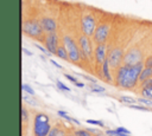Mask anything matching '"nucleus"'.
<instances>
[{
  "label": "nucleus",
  "mask_w": 152,
  "mask_h": 136,
  "mask_svg": "<svg viewBox=\"0 0 152 136\" xmlns=\"http://www.w3.org/2000/svg\"><path fill=\"white\" fill-rule=\"evenodd\" d=\"M142 61L135 65H121L116 70L115 83L118 86L124 89H132L139 80L140 73L142 71Z\"/></svg>",
  "instance_id": "nucleus-1"
},
{
  "label": "nucleus",
  "mask_w": 152,
  "mask_h": 136,
  "mask_svg": "<svg viewBox=\"0 0 152 136\" xmlns=\"http://www.w3.org/2000/svg\"><path fill=\"white\" fill-rule=\"evenodd\" d=\"M51 129L52 128L50 125V119H49L48 115H45L43 112H38L34 116V121H33L34 136H48Z\"/></svg>",
  "instance_id": "nucleus-2"
},
{
  "label": "nucleus",
  "mask_w": 152,
  "mask_h": 136,
  "mask_svg": "<svg viewBox=\"0 0 152 136\" xmlns=\"http://www.w3.org/2000/svg\"><path fill=\"white\" fill-rule=\"evenodd\" d=\"M63 44H64V47L66 48L68 51V54H69V60L72 61V63H77L80 59H81V50H80V46L76 44V41L68 34L63 35Z\"/></svg>",
  "instance_id": "nucleus-3"
},
{
  "label": "nucleus",
  "mask_w": 152,
  "mask_h": 136,
  "mask_svg": "<svg viewBox=\"0 0 152 136\" xmlns=\"http://www.w3.org/2000/svg\"><path fill=\"white\" fill-rule=\"evenodd\" d=\"M23 32L33 38H40L43 35V27L37 20H26L23 22Z\"/></svg>",
  "instance_id": "nucleus-4"
},
{
  "label": "nucleus",
  "mask_w": 152,
  "mask_h": 136,
  "mask_svg": "<svg viewBox=\"0 0 152 136\" xmlns=\"http://www.w3.org/2000/svg\"><path fill=\"white\" fill-rule=\"evenodd\" d=\"M81 28H82L83 34H86L87 37L94 35L96 28H95V19L91 14L83 15L82 21H81Z\"/></svg>",
  "instance_id": "nucleus-5"
},
{
  "label": "nucleus",
  "mask_w": 152,
  "mask_h": 136,
  "mask_svg": "<svg viewBox=\"0 0 152 136\" xmlns=\"http://www.w3.org/2000/svg\"><path fill=\"white\" fill-rule=\"evenodd\" d=\"M78 46H80V50H81L82 56L84 58H87V59H90L91 56H93V47H91V43L89 40V37H87L86 34L80 35Z\"/></svg>",
  "instance_id": "nucleus-6"
},
{
  "label": "nucleus",
  "mask_w": 152,
  "mask_h": 136,
  "mask_svg": "<svg viewBox=\"0 0 152 136\" xmlns=\"http://www.w3.org/2000/svg\"><path fill=\"white\" fill-rule=\"evenodd\" d=\"M107 59L110 67H119L120 63L124 60V51L120 47H115L109 52Z\"/></svg>",
  "instance_id": "nucleus-7"
},
{
  "label": "nucleus",
  "mask_w": 152,
  "mask_h": 136,
  "mask_svg": "<svg viewBox=\"0 0 152 136\" xmlns=\"http://www.w3.org/2000/svg\"><path fill=\"white\" fill-rule=\"evenodd\" d=\"M124 63L126 65H135V64L141 63V52L138 48L129 50L124 56Z\"/></svg>",
  "instance_id": "nucleus-8"
},
{
  "label": "nucleus",
  "mask_w": 152,
  "mask_h": 136,
  "mask_svg": "<svg viewBox=\"0 0 152 136\" xmlns=\"http://www.w3.org/2000/svg\"><path fill=\"white\" fill-rule=\"evenodd\" d=\"M108 32H109V26L107 24H100L96 30H95V33H94V40L97 43V44H102L104 43V40L107 39L108 37Z\"/></svg>",
  "instance_id": "nucleus-9"
},
{
  "label": "nucleus",
  "mask_w": 152,
  "mask_h": 136,
  "mask_svg": "<svg viewBox=\"0 0 152 136\" xmlns=\"http://www.w3.org/2000/svg\"><path fill=\"white\" fill-rule=\"evenodd\" d=\"M45 47L46 50L52 53V54H56L57 52V48L59 47L58 46V37H57V33L53 32V33H49L45 38Z\"/></svg>",
  "instance_id": "nucleus-10"
},
{
  "label": "nucleus",
  "mask_w": 152,
  "mask_h": 136,
  "mask_svg": "<svg viewBox=\"0 0 152 136\" xmlns=\"http://www.w3.org/2000/svg\"><path fill=\"white\" fill-rule=\"evenodd\" d=\"M40 25L44 30V32H48L49 33H53L56 32V28H57V22L53 18H50V17H43L40 19Z\"/></svg>",
  "instance_id": "nucleus-11"
},
{
  "label": "nucleus",
  "mask_w": 152,
  "mask_h": 136,
  "mask_svg": "<svg viewBox=\"0 0 152 136\" xmlns=\"http://www.w3.org/2000/svg\"><path fill=\"white\" fill-rule=\"evenodd\" d=\"M106 50H107V46H106L104 43L97 44V46L95 47V60L100 65H102L103 61L107 59V57H106Z\"/></svg>",
  "instance_id": "nucleus-12"
},
{
  "label": "nucleus",
  "mask_w": 152,
  "mask_h": 136,
  "mask_svg": "<svg viewBox=\"0 0 152 136\" xmlns=\"http://www.w3.org/2000/svg\"><path fill=\"white\" fill-rule=\"evenodd\" d=\"M109 63H108V59H106L103 61V64L101 65V71H102V76H103V79L112 83L113 82V77H112V73H110V70H109Z\"/></svg>",
  "instance_id": "nucleus-13"
},
{
  "label": "nucleus",
  "mask_w": 152,
  "mask_h": 136,
  "mask_svg": "<svg viewBox=\"0 0 152 136\" xmlns=\"http://www.w3.org/2000/svg\"><path fill=\"white\" fill-rule=\"evenodd\" d=\"M141 95H142V97H146V98L152 99V78L142 83Z\"/></svg>",
  "instance_id": "nucleus-14"
},
{
  "label": "nucleus",
  "mask_w": 152,
  "mask_h": 136,
  "mask_svg": "<svg viewBox=\"0 0 152 136\" xmlns=\"http://www.w3.org/2000/svg\"><path fill=\"white\" fill-rule=\"evenodd\" d=\"M151 78H152V69L151 67H144L142 71H141V73H140L139 80L144 83V82H146V80H148Z\"/></svg>",
  "instance_id": "nucleus-15"
},
{
  "label": "nucleus",
  "mask_w": 152,
  "mask_h": 136,
  "mask_svg": "<svg viewBox=\"0 0 152 136\" xmlns=\"http://www.w3.org/2000/svg\"><path fill=\"white\" fill-rule=\"evenodd\" d=\"M56 56H57V57H59V58H62V59H64V60H68V59H69L68 51H66V48H65L64 46H59V47L57 48Z\"/></svg>",
  "instance_id": "nucleus-16"
},
{
  "label": "nucleus",
  "mask_w": 152,
  "mask_h": 136,
  "mask_svg": "<svg viewBox=\"0 0 152 136\" xmlns=\"http://www.w3.org/2000/svg\"><path fill=\"white\" fill-rule=\"evenodd\" d=\"M57 114H58V116L59 117H62V118H64V119H66V121H69V122H72V123H75V124H80V122L77 121V119H75V118H72V117H70L65 111H62V110H58L57 111Z\"/></svg>",
  "instance_id": "nucleus-17"
},
{
  "label": "nucleus",
  "mask_w": 152,
  "mask_h": 136,
  "mask_svg": "<svg viewBox=\"0 0 152 136\" xmlns=\"http://www.w3.org/2000/svg\"><path fill=\"white\" fill-rule=\"evenodd\" d=\"M119 99H120L122 103H125V104H128V105L135 104V103L138 102V99H135L134 97H131V96H121Z\"/></svg>",
  "instance_id": "nucleus-18"
},
{
  "label": "nucleus",
  "mask_w": 152,
  "mask_h": 136,
  "mask_svg": "<svg viewBox=\"0 0 152 136\" xmlns=\"http://www.w3.org/2000/svg\"><path fill=\"white\" fill-rule=\"evenodd\" d=\"M48 136H65V132L59 128H52Z\"/></svg>",
  "instance_id": "nucleus-19"
},
{
  "label": "nucleus",
  "mask_w": 152,
  "mask_h": 136,
  "mask_svg": "<svg viewBox=\"0 0 152 136\" xmlns=\"http://www.w3.org/2000/svg\"><path fill=\"white\" fill-rule=\"evenodd\" d=\"M23 101H24V102H26V103H28V104H31V105H33V106H36V105H37V101H36V99H33V98L31 97V95H27V93L23 95Z\"/></svg>",
  "instance_id": "nucleus-20"
},
{
  "label": "nucleus",
  "mask_w": 152,
  "mask_h": 136,
  "mask_svg": "<svg viewBox=\"0 0 152 136\" xmlns=\"http://www.w3.org/2000/svg\"><path fill=\"white\" fill-rule=\"evenodd\" d=\"M138 103H140L141 105H145V106H152V99L150 98H146V97H140L138 98Z\"/></svg>",
  "instance_id": "nucleus-21"
},
{
  "label": "nucleus",
  "mask_w": 152,
  "mask_h": 136,
  "mask_svg": "<svg viewBox=\"0 0 152 136\" xmlns=\"http://www.w3.org/2000/svg\"><path fill=\"white\" fill-rule=\"evenodd\" d=\"M27 121H28V111L25 106H21V122L23 124H26Z\"/></svg>",
  "instance_id": "nucleus-22"
},
{
  "label": "nucleus",
  "mask_w": 152,
  "mask_h": 136,
  "mask_svg": "<svg viewBox=\"0 0 152 136\" xmlns=\"http://www.w3.org/2000/svg\"><path fill=\"white\" fill-rule=\"evenodd\" d=\"M21 88H23V91L25 92V93H27V95H31V96H33L34 95V90L28 85V84H26V83H23V85H21Z\"/></svg>",
  "instance_id": "nucleus-23"
},
{
  "label": "nucleus",
  "mask_w": 152,
  "mask_h": 136,
  "mask_svg": "<svg viewBox=\"0 0 152 136\" xmlns=\"http://www.w3.org/2000/svg\"><path fill=\"white\" fill-rule=\"evenodd\" d=\"M107 136H131V135H125V134H121L116 129H113V130H106L104 131Z\"/></svg>",
  "instance_id": "nucleus-24"
},
{
  "label": "nucleus",
  "mask_w": 152,
  "mask_h": 136,
  "mask_svg": "<svg viewBox=\"0 0 152 136\" xmlns=\"http://www.w3.org/2000/svg\"><path fill=\"white\" fill-rule=\"evenodd\" d=\"M90 90H91L93 92H99V93L106 91L103 86H100V85H97V84H91V85H90Z\"/></svg>",
  "instance_id": "nucleus-25"
},
{
  "label": "nucleus",
  "mask_w": 152,
  "mask_h": 136,
  "mask_svg": "<svg viewBox=\"0 0 152 136\" xmlns=\"http://www.w3.org/2000/svg\"><path fill=\"white\" fill-rule=\"evenodd\" d=\"M86 122L89 123V124H93V125H97V127L104 128V123L102 121H99V119H87Z\"/></svg>",
  "instance_id": "nucleus-26"
},
{
  "label": "nucleus",
  "mask_w": 152,
  "mask_h": 136,
  "mask_svg": "<svg viewBox=\"0 0 152 136\" xmlns=\"http://www.w3.org/2000/svg\"><path fill=\"white\" fill-rule=\"evenodd\" d=\"M56 84H57V88H58V89H61V90H63V91H70L69 86H66V85H65L64 83H62L61 80H57Z\"/></svg>",
  "instance_id": "nucleus-27"
},
{
  "label": "nucleus",
  "mask_w": 152,
  "mask_h": 136,
  "mask_svg": "<svg viewBox=\"0 0 152 136\" xmlns=\"http://www.w3.org/2000/svg\"><path fill=\"white\" fill-rule=\"evenodd\" d=\"M75 136H91L88 130H77L75 131Z\"/></svg>",
  "instance_id": "nucleus-28"
},
{
  "label": "nucleus",
  "mask_w": 152,
  "mask_h": 136,
  "mask_svg": "<svg viewBox=\"0 0 152 136\" xmlns=\"http://www.w3.org/2000/svg\"><path fill=\"white\" fill-rule=\"evenodd\" d=\"M116 130H118L119 132H121V134H125V135H131V131H129L128 129L124 128V127H119V128H116Z\"/></svg>",
  "instance_id": "nucleus-29"
},
{
  "label": "nucleus",
  "mask_w": 152,
  "mask_h": 136,
  "mask_svg": "<svg viewBox=\"0 0 152 136\" xmlns=\"http://www.w3.org/2000/svg\"><path fill=\"white\" fill-rule=\"evenodd\" d=\"M144 65H145V67H151L152 69V56H150V57L146 58Z\"/></svg>",
  "instance_id": "nucleus-30"
},
{
  "label": "nucleus",
  "mask_w": 152,
  "mask_h": 136,
  "mask_svg": "<svg viewBox=\"0 0 152 136\" xmlns=\"http://www.w3.org/2000/svg\"><path fill=\"white\" fill-rule=\"evenodd\" d=\"M64 77H65L66 79H69L70 82H72L74 84H76V83L78 82V80H77V79H76L75 77H72V76H70V75H68V73H65V75H64Z\"/></svg>",
  "instance_id": "nucleus-31"
},
{
  "label": "nucleus",
  "mask_w": 152,
  "mask_h": 136,
  "mask_svg": "<svg viewBox=\"0 0 152 136\" xmlns=\"http://www.w3.org/2000/svg\"><path fill=\"white\" fill-rule=\"evenodd\" d=\"M83 78L84 79H87V80H89V82H91V84H96V79L95 78H93V77H90V76H83Z\"/></svg>",
  "instance_id": "nucleus-32"
},
{
  "label": "nucleus",
  "mask_w": 152,
  "mask_h": 136,
  "mask_svg": "<svg viewBox=\"0 0 152 136\" xmlns=\"http://www.w3.org/2000/svg\"><path fill=\"white\" fill-rule=\"evenodd\" d=\"M50 61H51V64H53V65H55L56 67H58V69H62V66H61V65H59V64H58V63H57L56 60H53V59H51Z\"/></svg>",
  "instance_id": "nucleus-33"
},
{
  "label": "nucleus",
  "mask_w": 152,
  "mask_h": 136,
  "mask_svg": "<svg viewBox=\"0 0 152 136\" xmlns=\"http://www.w3.org/2000/svg\"><path fill=\"white\" fill-rule=\"evenodd\" d=\"M23 52H24V53H25L26 56H32V52H30V51H27V50H26L25 47L23 48Z\"/></svg>",
  "instance_id": "nucleus-34"
},
{
  "label": "nucleus",
  "mask_w": 152,
  "mask_h": 136,
  "mask_svg": "<svg viewBox=\"0 0 152 136\" xmlns=\"http://www.w3.org/2000/svg\"><path fill=\"white\" fill-rule=\"evenodd\" d=\"M94 136H104L102 132H99V134H96V135H94Z\"/></svg>",
  "instance_id": "nucleus-35"
}]
</instances>
